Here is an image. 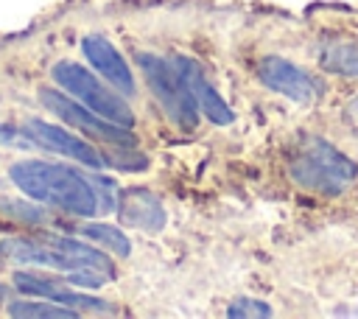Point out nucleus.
<instances>
[{
    "instance_id": "1",
    "label": "nucleus",
    "mask_w": 358,
    "mask_h": 319,
    "mask_svg": "<svg viewBox=\"0 0 358 319\" xmlns=\"http://www.w3.org/2000/svg\"><path fill=\"white\" fill-rule=\"evenodd\" d=\"M8 176L28 199L53 204L78 218H90L98 213V190L84 173L67 165L45 160H20L8 168Z\"/></svg>"
},
{
    "instance_id": "2",
    "label": "nucleus",
    "mask_w": 358,
    "mask_h": 319,
    "mask_svg": "<svg viewBox=\"0 0 358 319\" xmlns=\"http://www.w3.org/2000/svg\"><path fill=\"white\" fill-rule=\"evenodd\" d=\"M288 173L299 187L310 193L338 196L355 182L358 165L324 137H308L294 148Z\"/></svg>"
},
{
    "instance_id": "3",
    "label": "nucleus",
    "mask_w": 358,
    "mask_h": 319,
    "mask_svg": "<svg viewBox=\"0 0 358 319\" xmlns=\"http://www.w3.org/2000/svg\"><path fill=\"white\" fill-rule=\"evenodd\" d=\"M137 64L143 70V78L151 90V95L157 98V104L162 106V112L171 118V123L176 129L193 132L199 126V106L196 98L190 95L185 78L179 76L176 64L171 62V56H157V53H137Z\"/></svg>"
},
{
    "instance_id": "4",
    "label": "nucleus",
    "mask_w": 358,
    "mask_h": 319,
    "mask_svg": "<svg viewBox=\"0 0 358 319\" xmlns=\"http://www.w3.org/2000/svg\"><path fill=\"white\" fill-rule=\"evenodd\" d=\"M50 76L67 95H73L76 101H81L84 106H90L101 118H106L117 126H126V129L134 126V112L126 104V95L106 87L103 81H98L84 64H78L73 59H62V62L53 64Z\"/></svg>"
},
{
    "instance_id": "5",
    "label": "nucleus",
    "mask_w": 358,
    "mask_h": 319,
    "mask_svg": "<svg viewBox=\"0 0 358 319\" xmlns=\"http://www.w3.org/2000/svg\"><path fill=\"white\" fill-rule=\"evenodd\" d=\"M39 101L45 104V109H50L56 118H62L67 126H76L81 129L84 134L95 137V140H103V143H112V146H120V148H131L137 140L131 134V129L126 126H117L106 118H101L98 112H92L90 106H84L81 101H76L73 95L67 98L64 92H56V90H42L39 92Z\"/></svg>"
},
{
    "instance_id": "6",
    "label": "nucleus",
    "mask_w": 358,
    "mask_h": 319,
    "mask_svg": "<svg viewBox=\"0 0 358 319\" xmlns=\"http://www.w3.org/2000/svg\"><path fill=\"white\" fill-rule=\"evenodd\" d=\"M255 73L268 90H274L296 104H313L322 98V84L310 73H305L302 67H296L294 62H288L282 56H263L257 62Z\"/></svg>"
},
{
    "instance_id": "7",
    "label": "nucleus",
    "mask_w": 358,
    "mask_h": 319,
    "mask_svg": "<svg viewBox=\"0 0 358 319\" xmlns=\"http://www.w3.org/2000/svg\"><path fill=\"white\" fill-rule=\"evenodd\" d=\"M11 280H14V288H17V291L31 294V297H42V299H53V302H59V305H70V308H76L78 313H81V311H90V313H115L112 302H103V299H98V297L73 291L70 283H56V280L39 277V274H34V271H17Z\"/></svg>"
},
{
    "instance_id": "8",
    "label": "nucleus",
    "mask_w": 358,
    "mask_h": 319,
    "mask_svg": "<svg viewBox=\"0 0 358 319\" xmlns=\"http://www.w3.org/2000/svg\"><path fill=\"white\" fill-rule=\"evenodd\" d=\"M171 62L176 64L179 76L185 78V84H187V90H190V95L196 98L199 112H201L210 123H215V126H229L235 115H232V109L227 106V101L221 98V92L213 87V81L207 78V73L201 70V64H199L196 59H190V56H171Z\"/></svg>"
},
{
    "instance_id": "9",
    "label": "nucleus",
    "mask_w": 358,
    "mask_h": 319,
    "mask_svg": "<svg viewBox=\"0 0 358 319\" xmlns=\"http://www.w3.org/2000/svg\"><path fill=\"white\" fill-rule=\"evenodd\" d=\"M22 132H25V137H31L39 148L56 151V154L70 157V160H76V162H81V165L95 168V171H101L103 162H106L90 143H84L81 137L64 132L62 126H53V123H45V120H31V123L22 126Z\"/></svg>"
},
{
    "instance_id": "10",
    "label": "nucleus",
    "mask_w": 358,
    "mask_h": 319,
    "mask_svg": "<svg viewBox=\"0 0 358 319\" xmlns=\"http://www.w3.org/2000/svg\"><path fill=\"white\" fill-rule=\"evenodd\" d=\"M81 53H84V59L120 92V95H126V98H131L134 95V76H131V67H129V62L120 56V50L106 39V36H101V34H87L84 39H81Z\"/></svg>"
},
{
    "instance_id": "11",
    "label": "nucleus",
    "mask_w": 358,
    "mask_h": 319,
    "mask_svg": "<svg viewBox=\"0 0 358 319\" xmlns=\"http://www.w3.org/2000/svg\"><path fill=\"white\" fill-rule=\"evenodd\" d=\"M117 215L123 224L129 227H137V229H148V232H157L165 227V207L159 204L157 193L151 190H143V187H131V190H123L120 199H117Z\"/></svg>"
},
{
    "instance_id": "12",
    "label": "nucleus",
    "mask_w": 358,
    "mask_h": 319,
    "mask_svg": "<svg viewBox=\"0 0 358 319\" xmlns=\"http://www.w3.org/2000/svg\"><path fill=\"white\" fill-rule=\"evenodd\" d=\"M48 243L64 255V260H67V266H70L67 271H76V269H95V271H103V274L115 277V266H112V260H109L101 249H95V246H90V243H81V241H76V238H64V235L48 238Z\"/></svg>"
},
{
    "instance_id": "13",
    "label": "nucleus",
    "mask_w": 358,
    "mask_h": 319,
    "mask_svg": "<svg viewBox=\"0 0 358 319\" xmlns=\"http://www.w3.org/2000/svg\"><path fill=\"white\" fill-rule=\"evenodd\" d=\"M319 64L341 78H358V42L330 36L319 45Z\"/></svg>"
},
{
    "instance_id": "14",
    "label": "nucleus",
    "mask_w": 358,
    "mask_h": 319,
    "mask_svg": "<svg viewBox=\"0 0 358 319\" xmlns=\"http://www.w3.org/2000/svg\"><path fill=\"white\" fill-rule=\"evenodd\" d=\"M8 316H28V319H76L78 311L59 305L53 299H20V302H8L6 305Z\"/></svg>"
},
{
    "instance_id": "15",
    "label": "nucleus",
    "mask_w": 358,
    "mask_h": 319,
    "mask_svg": "<svg viewBox=\"0 0 358 319\" xmlns=\"http://www.w3.org/2000/svg\"><path fill=\"white\" fill-rule=\"evenodd\" d=\"M81 232L87 235V238H92V241H98L101 246H106L112 255H117V257H129V252H131V243H129V238L117 229V227H112V224H84L81 227Z\"/></svg>"
},
{
    "instance_id": "16",
    "label": "nucleus",
    "mask_w": 358,
    "mask_h": 319,
    "mask_svg": "<svg viewBox=\"0 0 358 319\" xmlns=\"http://www.w3.org/2000/svg\"><path fill=\"white\" fill-rule=\"evenodd\" d=\"M271 313H274V308H271L268 302L252 299V297H241V299H232V302L227 305V316H232V319H243V316L266 319V316H271Z\"/></svg>"
}]
</instances>
